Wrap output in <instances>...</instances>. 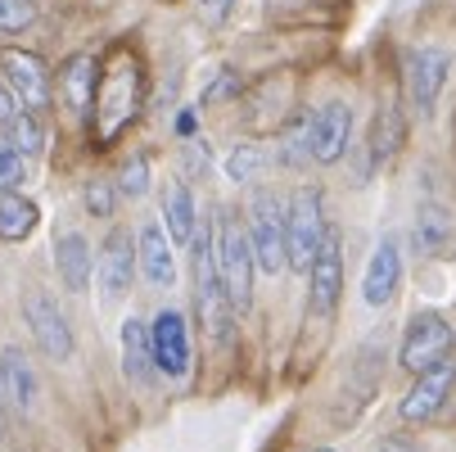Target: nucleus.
I'll return each instance as SVG.
<instances>
[{
  "label": "nucleus",
  "mask_w": 456,
  "mask_h": 452,
  "mask_svg": "<svg viewBox=\"0 0 456 452\" xmlns=\"http://www.w3.org/2000/svg\"><path fill=\"white\" fill-rule=\"evenodd\" d=\"M23 181H28V154H19L10 141H0V195L19 190Z\"/></svg>",
  "instance_id": "30"
},
{
  "label": "nucleus",
  "mask_w": 456,
  "mask_h": 452,
  "mask_svg": "<svg viewBox=\"0 0 456 452\" xmlns=\"http://www.w3.org/2000/svg\"><path fill=\"white\" fill-rule=\"evenodd\" d=\"M163 226H167L172 244L194 249V235H200V213H194V190L181 177H172L163 185Z\"/></svg>",
  "instance_id": "22"
},
{
  "label": "nucleus",
  "mask_w": 456,
  "mask_h": 452,
  "mask_svg": "<svg viewBox=\"0 0 456 452\" xmlns=\"http://www.w3.org/2000/svg\"><path fill=\"white\" fill-rule=\"evenodd\" d=\"M10 145H14L19 154H28V159H41V154H45V118L32 113V109H23L19 122L10 127Z\"/></svg>",
  "instance_id": "26"
},
{
  "label": "nucleus",
  "mask_w": 456,
  "mask_h": 452,
  "mask_svg": "<svg viewBox=\"0 0 456 452\" xmlns=\"http://www.w3.org/2000/svg\"><path fill=\"white\" fill-rule=\"evenodd\" d=\"M23 321H28V331H32V344L50 362H69L73 357V349H77L73 321H69V312L59 308V299L45 285H28L23 290Z\"/></svg>",
  "instance_id": "5"
},
{
  "label": "nucleus",
  "mask_w": 456,
  "mask_h": 452,
  "mask_svg": "<svg viewBox=\"0 0 456 452\" xmlns=\"http://www.w3.org/2000/svg\"><path fill=\"white\" fill-rule=\"evenodd\" d=\"M150 344H154V366L172 380L190 375V326L176 308H163L150 321Z\"/></svg>",
  "instance_id": "15"
},
{
  "label": "nucleus",
  "mask_w": 456,
  "mask_h": 452,
  "mask_svg": "<svg viewBox=\"0 0 456 452\" xmlns=\"http://www.w3.org/2000/svg\"><path fill=\"white\" fill-rule=\"evenodd\" d=\"M285 209H289V272H307L316 263L321 244H325V231H330V222H325V200H321L316 185H298L285 200Z\"/></svg>",
  "instance_id": "7"
},
{
  "label": "nucleus",
  "mask_w": 456,
  "mask_h": 452,
  "mask_svg": "<svg viewBox=\"0 0 456 452\" xmlns=\"http://www.w3.org/2000/svg\"><path fill=\"white\" fill-rule=\"evenodd\" d=\"M0 384H5V399L19 416H32L37 412V399H41V380H37V366L23 349H5L0 353Z\"/></svg>",
  "instance_id": "20"
},
{
  "label": "nucleus",
  "mask_w": 456,
  "mask_h": 452,
  "mask_svg": "<svg viewBox=\"0 0 456 452\" xmlns=\"http://www.w3.org/2000/svg\"><path fill=\"white\" fill-rule=\"evenodd\" d=\"M398 290H403V240L379 235V244L366 258V272H362V303L379 312L394 303Z\"/></svg>",
  "instance_id": "14"
},
{
  "label": "nucleus",
  "mask_w": 456,
  "mask_h": 452,
  "mask_svg": "<svg viewBox=\"0 0 456 452\" xmlns=\"http://www.w3.org/2000/svg\"><path fill=\"white\" fill-rule=\"evenodd\" d=\"M54 91H59L63 109H69L73 118H91L95 113V91H100V63H95V54H73L59 69Z\"/></svg>",
  "instance_id": "18"
},
{
  "label": "nucleus",
  "mask_w": 456,
  "mask_h": 452,
  "mask_svg": "<svg viewBox=\"0 0 456 452\" xmlns=\"http://www.w3.org/2000/svg\"><path fill=\"white\" fill-rule=\"evenodd\" d=\"M447 73H452V54L443 45H416V50H407L403 82H407V100H411V109L420 118H434L438 95L447 86Z\"/></svg>",
  "instance_id": "9"
},
{
  "label": "nucleus",
  "mask_w": 456,
  "mask_h": 452,
  "mask_svg": "<svg viewBox=\"0 0 456 452\" xmlns=\"http://www.w3.org/2000/svg\"><path fill=\"white\" fill-rule=\"evenodd\" d=\"M154 344H150V326L141 316H126L122 321V375L126 384H136V390H150L154 380Z\"/></svg>",
  "instance_id": "21"
},
{
  "label": "nucleus",
  "mask_w": 456,
  "mask_h": 452,
  "mask_svg": "<svg viewBox=\"0 0 456 452\" xmlns=\"http://www.w3.org/2000/svg\"><path fill=\"white\" fill-rule=\"evenodd\" d=\"M339 294H344V240L330 226L316 263L307 267V308H312V316H335Z\"/></svg>",
  "instance_id": "12"
},
{
  "label": "nucleus",
  "mask_w": 456,
  "mask_h": 452,
  "mask_svg": "<svg viewBox=\"0 0 456 452\" xmlns=\"http://www.w3.org/2000/svg\"><path fill=\"white\" fill-rule=\"evenodd\" d=\"M452 349H456L452 321L443 312H416L403 331V344H398V366L411 375H425V371L452 362Z\"/></svg>",
  "instance_id": "6"
},
{
  "label": "nucleus",
  "mask_w": 456,
  "mask_h": 452,
  "mask_svg": "<svg viewBox=\"0 0 456 452\" xmlns=\"http://www.w3.org/2000/svg\"><path fill=\"white\" fill-rule=\"evenodd\" d=\"M231 14H235V0H200V19L208 28H222Z\"/></svg>",
  "instance_id": "33"
},
{
  "label": "nucleus",
  "mask_w": 456,
  "mask_h": 452,
  "mask_svg": "<svg viewBox=\"0 0 456 452\" xmlns=\"http://www.w3.org/2000/svg\"><path fill=\"white\" fill-rule=\"evenodd\" d=\"M141 113V63L132 54H118L109 69L100 73V91H95V136L113 141L126 132V122Z\"/></svg>",
  "instance_id": "2"
},
{
  "label": "nucleus",
  "mask_w": 456,
  "mask_h": 452,
  "mask_svg": "<svg viewBox=\"0 0 456 452\" xmlns=\"http://www.w3.org/2000/svg\"><path fill=\"white\" fill-rule=\"evenodd\" d=\"M452 384H456V366H452V362H443V366L416 375V384H411V390L403 394V403H398V416H403L407 425H420V421L438 416V407H443L447 394H452Z\"/></svg>",
  "instance_id": "17"
},
{
  "label": "nucleus",
  "mask_w": 456,
  "mask_h": 452,
  "mask_svg": "<svg viewBox=\"0 0 456 452\" xmlns=\"http://www.w3.org/2000/svg\"><path fill=\"white\" fill-rule=\"evenodd\" d=\"M379 452H420V443H416L411 434H388V439L379 443Z\"/></svg>",
  "instance_id": "34"
},
{
  "label": "nucleus",
  "mask_w": 456,
  "mask_h": 452,
  "mask_svg": "<svg viewBox=\"0 0 456 452\" xmlns=\"http://www.w3.org/2000/svg\"><path fill=\"white\" fill-rule=\"evenodd\" d=\"M213 258L226 285V299L235 308V316H244L253 308V276H257V258H253V240H248V222L240 209H217L213 218Z\"/></svg>",
  "instance_id": "1"
},
{
  "label": "nucleus",
  "mask_w": 456,
  "mask_h": 452,
  "mask_svg": "<svg viewBox=\"0 0 456 452\" xmlns=\"http://www.w3.org/2000/svg\"><path fill=\"white\" fill-rule=\"evenodd\" d=\"M54 272L69 294H86L95 281V249L82 231H59L54 235Z\"/></svg>",
  "instance_id": "19"
},
{
  "label": "nucleus",
  "mask_w": 456,
  "mask_h": 452,
  "mask_svg": "<svg viewBox=\"0 0 456 452\" xmlns=\"http://www.w3.org/2000/svg\"><path fill=\"white\" fill-rule=\"evenodd\" d=\"M136 258H141V276L154 290H172L176 285V244H172L163 222H145L136 231Z\"/></svg>",
  "instance_id": "16"
},
{
  "label": "nucleus",
  "mask_w": 456,
  "mask_h": 452,
  "mask_svg": "<svg viewBox=\"0 0 456 452\" xmlns=\"http://www.w3.org/2000/svg\"><path fill=\"white\" fill-rule=\"evenodd\" d=\"M447 235H452V213L447 209H438V204H420V213H416V226H411V244H416V253H438L443 244H447Z\"/></svg>",
  "instance_id": "24"
},
{
  "label": "nucleus",
  "mask_w": 456,
  "mask_h": 452,
  "mask_svg": "<svg viewBox=\"0 0 456 452\" xmlns=\"http://www.w3.org/2000/svg\"><path fill=\"white\" fill-rule=\"evenodd\" d=\"M0 78L10 82V91L19 95V104L32 109V113H45V104L54 100V78H50L45 59L37 50L0 45Z\"/></svg>",
  "instance_id": "10"
},
{
  "label": "nucleus",
  "mask_w": 456,
  "mask_h": 452,
  "mask_svg": "<svg viewBox=\"0 0 456 452\" xmlns=\"http://www.w3.org/2000/svg\"><path fill=\"white\" fill-rule=\"evenodd\" d=\"M150 181H154V177H150V159H141V154L126 159V163L118 168V177H113V185H118L122 200H145V195H150Z\"/></svg>",
  "instance_id": "28"
},
{
  "label": "nucleus",
  "mask_w": 456,
  "mask_h": 452,
  "mask_svg": "<svg viewBox=\"0 0 456 452\" xmlns=\"http://www.w3.org/2000/svg\"><path fill=\"white\" fill-rule=\"evenodd\" d=\"M276 159L285 168H303L312 159V113H294L276 141Z\"/></svg>",
  "instance_id": "25"
},
{
  "label": "nucleus",
  "mask_w": 456,
  "mask_h": 452,
  "mask_svg": "<svg viewBox=\"0 0 456 452\" xmlns=\"http://www.w3.org/2000/svg\"><path fill=\"white\" fill-rule=\"evenodd\" d=\"M312 452H335V448H312Z\"/></svg>",
  "instance_id": "37"
},
{
  "label": "nucleus",
  "mask_w": 456,
  "mask_h": 452,
  "mask_svg": "<svg viewBox=\"0 0 456 452\" xmlns=\"http://www.w3.org/2000/svg\"><path fill=\"white\" fill-rule=\"evenodd\" d=\"M82 195H86V213H91V218H113V209H118V185H113V181L91 177Z\"/></svg>",
  "instance_id": "31"
},
{
  "label": "nucleus",
  "mask_w": 456,
  "mask_h": 452,
  "mask_svg": "<svg viewBox=\"0 0 456 452\" xmlns=\"http://www.w3.org/2000/svg\"><path fill=\"white\" fill-rule=\"evenodd\" d=\"M407 141V118H403V104L398 100H384L375 109V122L366 132V145L357 150V181H370L388 159H394Z\"/></svg>",
  "instance_id": "11"
},
{
  "label": "nucleus",
  "mask_w": 456,
  "mask_h": 452,
  "mask_svg": "<svg viewBox=\"0 0 456 452\" xmlns=\"http://www.w3.org/2000/svg\"><path fill=\"white\" fill-rule=\"evenodd\" d=\"M222 168H226V177H231L235 185H248L257 172L267 168V154H263V145H248V141H244V145H231V150H226V163H222Z\"/></svg>",
  "instance_id": "27"
},
{
  "label": "nucleus",
  "mask_w": 456,
  "mask_h": 452,
  "mask_svg": "<svg viewBox=\"0 0 456 452\" xmlns=\"http://www.w3.org/2000/svg\"><path fill=\"white\" fill-rule=\"evenodd\" d=\"M194 132H200V127H194V109H181L176 113V136L181 141H194Z\"/></svg>",
  "instance_id": "35"
},
{
  "label": "nucleus",
  "mask_w": 456,
  "mask_h": 452,
  "mask_svg": "<svg viewBox=\"0 0 456 452\" xmlns=\"http://www.w3.org/2000/svg\"><path fill=\"white\" fill-rule=\"evenodd\" d=\"M141 276V258H136V235L126 226H113L95 253V285H100V308H113L132 294Z\"/></svg>",
  "instance_id": "8"
},
{
  "label": "nucleus",
  "mask_w": 456,
  "mask_h": 452,
  "mask_svg": "<svg viewBox=\"0 0 456 452\" xmlns=\"http://www.w3.org/2000/svg\"><path fill=\"white\" fill-rule=\"evenodd\" d=\"M5 412H10V399H5V384H0V430H5Z\"/></svg>",
  "instance_id": "36"
},
{
  "label": "nucleus",
  "mask_w": 456,
  "mask_h": 452,
  "mask_svg": "<svg viewBox=\"0 0 456 452\" xmlns=\"http://www.w3.org/2000/svg\"><path fill=\"white\" fill-rule=\"evenodd\" d=\"M194 308H200V321L213 344H226L231 340V299H226V285H222V272H217V258H213V226H200L194 235Z\"/></svg>",
  "instance_id": "4"
},
{
  "label": "nucleus",
  "mask_w": 456,
  "mask_h": 452,
  "mask_svg": "<svg viewBox=\"0 0 456 452\" xmlns=\"http://www.w3.org/2000/svg\"><path fill=\"white\" fill-rule=\"evenodd\" d=\"M244 222H248L257 272L263 276L289 272V209H285V195H276V190H257V195L248 200Z\"/></svg>",
  "instance_id": "3"
},
{
  "label": "nucleus",
  "mask_w": 456,
  "mask_h": 452,
  "mask_svg": "<svg viewBox=\"0 0 456 452\" xmlns=\"http://www.w3.org/2000/svg\"><path fill=\"white\" fill-rule=\"evenodd\" d=\"M353 104L348 100H325L321 109H312V163L330 168L353 150Z\"/></svg>",
  "instance_id": "13"
},
{
  "label": "nucleus",
  "mask_w": 456,
  "mask_h": 452,
  "mask_svg": "<svg viewBox=\"0 0 456 452\" xmlns=\"http://www.w3.org/2000/svg\"><path fill=\"white\" fill-rule=\"evenodd\" d=\"M41 19V0H0V37H19Z\"/></svg>",
  "instance_id": "29"
},
{
  "label": "nucleus",
  "mask_w": 456,
  "mask_h": 452,
  "mask_svg": "<svg viewBox=\"0 0 456 452\" xmlns=\"http://www.w3.org/2000/svg\"><path fill=\"white\" fill-rule=\"evenodd\" d=\"M19 113H23L19 95L10 91V82H5V78H0V132H10V127L19 122Z\"/></svg>",
  "instance_id": "32"
},
{
  "label": "nucleus",
  "mask_w": 456,
  "mask_h": 452,
  "mask_svg": "<svg viewBox=\"0 0 456 452\" xmlns=\"http://www.w3.org/2000/svg\"><path fill=\"white\" fill-rule=\"evenodd\" d=\"M37 222H41V209H37V200L23 195V190H5V195H0V240L5 244H23L37 231Z\"/></svg>",
  "instance_id": "23"
}]
</instances>
